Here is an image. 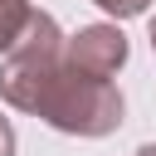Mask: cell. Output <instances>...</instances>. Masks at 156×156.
I'll list each match as a JSON object with an SVG mask.
<instances>
[{
	"instance_id": "cell-7",
	"label": "cell",
	"mask_w": 156,
	"mask_h": 156,
	"mask_svg": "<svg viewBox=\"0 0 156 156\" xmlns=\"http://www.w3.org/2000/svg\"><path fill=\"white\" fill-rule=\"evenodd\" d=\"M151 49H156V20H151Z\"/></svg>"
},
{
	"instance_id": "cell-6",
	"label": "cell",
	"mask_w": 156,
	"mask_h": 156,
	"mask_svg": "<svg viewBox=\"0 0 156 156\" xmlns=\"http://www.w3.org/2000/svg\"><path fill=\"white\" fill-rule=\"evenodd\" d=\"M136 156H156V141H151V146H141V151H136Z\"/></svg>"
},
{
	"instance_id": "cell-2",
	"label": "cell",
	"mask_w": 156,
	"mask_h": 156,
	"mask_svg": "<svg viewBox=\"0 0 156 156\" xmlns=\"http://www.w3.org/2000/svg\"><path fill=\"white\" fill-rule=\"evenodd\" d=\"M127 34L117 24H83L78 34L63 39V63L73 73H88V78H102L112 83V73L127 63Z\"/></svg>"
},
{
	"instance_id": "cell-1",
	"label": "cell",
	"mask_w": 156,
	"mask_h": 156,
	"mask_svg": "<svg viewBox=\"0 0 156 156\" xmlns=\"http://www.w3.org/2000/svg\"><path fill=\"white\" fill-rule=\"evenodd\" d=\"M0 98L68 136H107L122 127V93L63 63V34L44 10H29L24 34L0 58Z\"/></svg>"
},
{
	"instance_id": "cell-5",
	"label": "cell",
	"mask_w": 156,
	"mask_h": 156,
	"mask_svg": "<svg viewBox=\"0 0 156 156\" xmlns=\"http://www.w3.org/2000/svg\"><path fill=\"white\" fill-rule=\"evenodd\" d=\"M0 156H15V127H10V117H0Z\"/></svg>"
},
{
	"instance_id": "cell-3",
	"label": "cell",
	"mask_w": 156,
	"mask_h": 156,
	"mask_svg": "<svg viewBox=\"0 0 156 156\" xmlns=\"http://www.w3.org/2000/svg\"><path fill=\"white\" fill-rule=\"evenodd\" d=\"M29 0H0V54H10V44L24 34V24H29Z\"/></svg>"
},
{
	"instance_id": "cell-4",
	"label": "cell",
	"mask_w": 156,
	"mask_h": 156,
	"mask_svg": "<svg viewBox=\"0 0 156 156\" xmlns=\"http://www.w3.org/2000/svg\"><path fill=\"white\" fill-rule=\"evenodd\" d=\"M93 5H102V10L117 15V20H132V15H146L151 0H93Z\"/></svg>"
}]
</instances>
